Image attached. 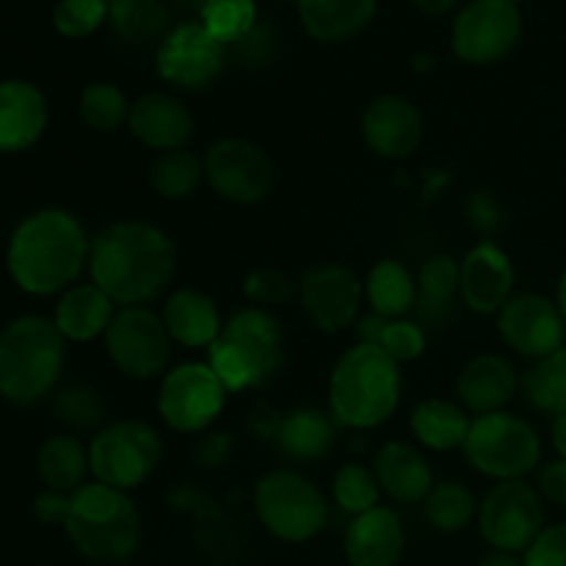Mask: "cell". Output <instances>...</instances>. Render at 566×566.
Returning <instances> with one entry per match:
<instances>
[{
  "instance_id": "1",
  "label": "cell",
  "mask_w": 566,
  "mask_h": 566,
  "mask_svg": "<svg viewBox=\"0 0 566 566\" xmlns=\"http://www.w3.org/2000/svg\"><path fill=\"white\" fill-rule=\"evenodd\" d=\"M177 247L166 230L144 219H119L92 238L88 282L116 307H144L169 291Z\"/></svg>"
},
{
  "instance_id": "2",
  "label": "cell",
  "mask_w": 566,
  "mask_h": 566,
  "mask_svg": "<svg viewBox=\"0 0 566 566\" xmlns=\"http://www.w3.org/2000/svg\"><path fill=\"white\" fill-rule=\"evenodd\" d=\"M92 238L75 213L42 208L14 227L6 249V269L28 296H61L88 271Z\"/></svg>"
},
{
  "instance_id": "3",
  "label": "cell",
  "mask_w": 566,
  "mask_h": 566,
  "mask_svg": "<svg viewBox=\"0 0 566 566\" xmlns=\"http://www.w3.org/2000/svg\"><path fill=\"white\" fill-rule=\"evenodd\" d=\"M403 398L401 365L381 346L354 343L329 374V415L340 429L374 431L390 423Z\"/></svg>"
},
{
  "instance_id": "4",
  "label": "cell",
  "mask_w": 566,
  "mask_h": 566,
  "mask_svg": "<svg viewBox=\"0 0 566 566\" xmlns=\"http://www.w3.org/2000/svg\"><path fill=\"white\" fill-rule=\"evenodd\" d=\"M285 363V329L271 310H235L208 348V365L230 396L258 390L280 374Z\"/></svg>"
},
{
  "instance_id": "5",
  "label": "cell",
  "mask_w": 566,
  "mask_h": 566,
  "mask_svg": "<svg viewBox=\"0 0 566 566\" xmlns=\"http://www.w3.org/2000/svg\"><path fill=\"white\" fill-rule=\"evenodd\" d=\"M64 531L88 562L122 564L136 556L144 523L130 492L92 479L70 495Z\"/></svg>"
},
{
  "instance_id": "6",
  "label": "cell",
  "mask_w": 566,
  "mask_h": 566,
  "mask_svg": "<svg viewBox=\"0 0 566 566\" xmlns=\"http://www.w3.org/2000/svg\"><path fill=\"white\" fill-rule=\"evenodd\" d=\"M66 365V340L53 318L20 315L0 332V398L31 407L53 396Z\"/></svg>"
},
{
  "instance_id": "7",
  "label": "cell",
  "mask_w": 566,
  "mask_h": 566,
  "mask_svg": "<svg viewBox=\"0 0 566 566\" xmlns=\"http://www.w3.org/2000/svg\"><path fill=\"white\" fill-rule=\"evenodd\" d=\"M258 523L285 545H304L329 525V497L298 470L276 468L260 475L252 490Z\"/></svg>"
},
{
  "instance_id": "8",
  "label": "cell",
  "mask_w": 566,
  "mask_h": 566,
  "mask_svg": "<svg viewBox=\"0 0 566 566\" xmlns=\"http://www.w3.org/2000/svg\"><path fill=\"white\" fill-rule=\"evenodd\" d=\"M462 453L484 479L525 481L542 468L545 446L534 423L503 409L473 418Z\"/></svg>"
},
{
  "instance_id": "9",
  "label": "cell",
  "mask_w": 566,
  "mask_h": 566,
  "mask_svg": "<svg viewBox=\"0 0 566 566\" xmlns=\"http://www.w3.org/2000/svg\"><path fill=\"white\" fill-rule=\"evenodd\" d=\"M164 462V440L147 420H111L88 440L92 479L133 492L147 484Z\"/></svg>"
},
{
  "instance_id": "10",
  "label": "cell",
  "mask_w": 566,
  "mask_h": 566,
  "mask_svg": "<svg viewBox=\"0 0 566 566\" xmlns=\"http://www.w3.org/2000/svg\"><path fill=\"white\" fill-rule=\"evenodd\" d=\"M227 398L230 392L208 363H180L160 376L155 409L166 429L199 437L213 429L224 412Z\"/></svg>"
},
{
  "instance_id": "11",
  "label": "cell",
  "mask_w": 566,
  "mask_h": 566,
  "mask_svg": "<svg viewBox=\"0 0 566 566\" xmlns=\"http://www.w3.org/2000/svg\"><path fill=\"white\" fill-rule=\"evenodd\" d=\"M105 357L130 381L160 379L171 368V343L153 307H119L103 337Z\"/></svg>"
},
{
  "instance_id": "12",
  "label": "cell",
  "mask_w": 566,
  "mask_h": 566,
  "mask_svg": "<svg viewBox=\"0 0 566 566\" xmlns=\"http://www.w3.org/2000/svg\"><path fill=\"white\" fill-rule=\"evenodd\" d=\"M475 523L492 551L523 556L545 531V501L528 481H497L479 503Z\"/></svg>"
},
{
  "instance_id": "13",
  "label": "cell",
  "mask_w": 566,
  "mask_h": 566,
  "mask_svg": "<svg viewBox=\"0 0 566 566\" xmlns=\"http://www.w3.org/2000/svg\"><path fill=\"white\" fill-rule=\"evenodd\" d=\"M523 39V11L509 0H470L453 17L451 50L462 64L492 66Z\"/></svg>"
},
{
  "instance_id": "14",
  "label": "cell",
  "mask_w": 566,
  "mask_h": 566,
  "mask_svg": "<svg viewBox=\"0 0 566 566\" xmlns=\"http://www.w3.org/2000/svg\"><path fill=\"white\" fill-rule=\"evenodd\" d=\"M205 182L224 202L252 208L269 199L274 188V164L260 144L227 136L202 153Z\"/></svg>"
},
{
  "instance_id": "15",
  "label": "cell",
  "mask_w": 566,
  "mask_h": 566,
  "mask_svg": "<svg viewBox=\"0 0 566 566\" xmlns=\"http://www.w3.org/2000/svg\"><path fill=\"white\" fill-rule=\"evenodd\" d=\"M230 50L210 36L202 22H180L155 50V72L182 92H205L224 72Z\"/></svg>"
},
{
  "instance_id": "16",
  "label": "cell",
  "mask_w": 566,
  "mask_h": 566,
  "mask_svg": "<svg viewBox=\"0 0 566 566\" xmlns=\"http://www.w3.org/2000/svg\"><path fill=\"white\" fill-rule=\"evenodd\" d=\"M296 298L315 329L340 335L359 321L365 280L346 263H315L298 276Z\"/></svg>"
},
{
  "instance_id": "17",
  "label": "cell",
  "mask_w": 566,
  "mask_h": 566,
  "mask_svg": "<svg viewBox=\"0 0 566 566\" xmlns=\"http://www.w3.org/2000/svg\"><path fill=\"white\" fill-rule=\"evenodd\" d=\"M501 340L520 357L545 359L566 346V321L556 298L542 293H517L495 315Z\"/></svg>"
},
{
  "instance_id": "18",
  "label": "cell",
  "mask_w": 566,
  "mask_h": 566,
  "mask_svg": "<svg viewBox=\"0 0 566 566\" xmlns=\"http://www.w3.org/2000/svg\"><path fill=\"white\" fill-rule=\"evenodd\" d=\"M365 147L385 160H407L426 136L423 111L403 94H379L359 119Z\"/></svg>"
},
{
  "instance_id": "19",
  "label": "cell",
  "mask_w": 566,
  "mask_h": 566,
  "mask_svg": "<svg viewBox=\"0 0 566 566\" xmlns=\"http://www.w3.org/2000/svg\"><path fill=\"white\" fill-rule=\"evenodd\" d=\"M514 282H517V271L506 249L484 238L470 247L462 258L459 298L470 313L497 315L514 296Z\"/></svg>"
},
{
  "instance_id": "20",
  "label": "cell",
  "mask_w": 566,
  "mask_h": 566,
  "mask_svg": "<svg viewBox=\"0 0 566 566\" xmlns=\"http://www.w3.org/2000/svg\"><path fill=\"white\" fill-rule=\"evenodd\" d=\"M127 127L142 147L160 155L171 149H186L197 130V119L186 99L177 94L147 92L133 99Z\"/></svg>"
},
{
  "instance_id": "21",
  "label": "cell",
  "mask_w": 566,
  "mask_h": 566,
  "mask_svg": "<svg viewBox=\"0 0 566 566\" xmlns=\"http://www.w3.org/2000/svg\"><path fill=\"white\" fill-rule=\"evenodd\" d=\"M523 379L512 359L495 352H481L464 363L457 376V401L473 418L490 412H503L517 398Z\"/></svg>"
},
{
  "instance_id": "22",
  "label": "cell",
  "mask_w": 566,
  "mask_h": 566,
  "mask_svg": "<svg viewBox=\"0 0 566 566\" xmlns=\"http://www.w3.org/2000/svg\"><path fill=\"white\" fill-rule=\"evenodd\" d=\"M407 551V531L396 509L376 506L357 514L343 534L348 566H396Z\"/></svg>"
},
{
  "instance_id": "23",
  "label": "cell",
  "mask_w": 566,
  "mask_h": 566,
  "mask_svg": "<svg viewBox=\"0 0 566 566\" xmlns=\"http://www.w3.org/2000/svg\"><path fill=\"white\" fill-rule=\"evenodd\" d=\"M374 475L381 495L401 506H418L434 490V468L418 446L403 440H387L374 453Z\"/></svg>"
},
{
  "instance_id": "24",
  "label": "cell",
  "mask_w": 566,
  "mask_h": 566,
  "mask_svg": "<svg viewBox=\"0 0 566 566\" xmlns=\"http://www.w3.org/2000/svg\"><path fill=\"white\" fill-rule=\"evenodd\" d=\"M50 105L42 88L22 77L0 81V153H25L44 136Z\"/></svg>"
},
{
  "instance_id": "25",
  "label": "cell",
  "mask_w": 566,
  "mask_h": 566,
  "mask_svg": "<svg viewBox=\"0 0 566 566\" xmlns=\"http://www.w3.org/2000/svg\"><path fill=\"white\" fill-rule=\"evenodd\" d=\"M160 321L175 346L205 352L213 346L224 326L216 298L199 287H175L160 307Z\"/></svg>"
},
{
  "instance_id": "26",
  "label": "cell",
  "mask_w": 566,
  "mask_h": 566,
  "mask_svg": "<svg viewBox=\"0 0 566 566\" xmlns=\"http://www.w3.org/2000/svg\"><path fill=\"white\" fill-rule=\"evenodd\" d=\"M337 429L329 412L318 407H296L274 420L271 442L282 457L293 459L296 464H315L335 448Z\"/></svg>"
},
{
  "instance_id": "27",
  "label": "cell",
  "mask_w": 566,
  "mask_h": 566,
  "mask_svg": "<svg viewBox=\"0 0 566 566\" xmlns=\"http://www.w3.org/2000/svg\"><path fill=\"white\" fill-rule=\"evenodd\" d=\"M116 310L119 307L94 282H77L55 302L53 324L66 343H92L105 337Z\"/></svg>"
},
{
  "instance_id": "28",
  "label": "cell",
  "mask_w": 566,
  "mask_h": 566,
  "mask_svg": "<svg viewBox=\"0 0 566 566\" xmlns=\"http://www.w3.org/2000/svg\"><path fill=\"white\" fill-rule=\"evenodd\" d=\"M298 22L321 44L359 36L376 20L379 0H296Z\"/></svg>"
},
{
  "instance_id": "29",
  "label": "cell",
  "mask_w": 566,
  "mask_h": 566,
  "mask_svg": "<svg viewBox=\"0 0 566 566\" xmlns=\"http://www.w3.org/2000/svg\"><path fill=\"white\" fill-rule=\"evenodd\" d=\"M470 423H473V415L459 401H448V398H423L409 415V431L418 446L437 453L462 451Z\"/></svg>"
},
{
  "instance_id": "30",
  "label": "cell",
  "mask_w": 566,
  "mask_h": 566,
  "mask_svg": "<svg viewBox=\"0 0 566 566\" xmlns=\"http://www.w3.org/2000/svg\"><path fill=\"white\" fill-rule=\"evenodd\" d=\"M462 285V260L453 254H431L418 271V304L412 313L418 315V324L423 326H446L453 313V302Z\"/></svg>"
},
{
  "instance_id": "31",
  "label": "cell",
  "mask_w": 566,
  "mask_h": 566,
  "mask_svg": "<svg viewBox=\"0 0 566 566\" xmlns=\"http://www.w3.org/2000/svg\"><path fill=\"white\" fill-rule=\"evenodd\" d=\"M365 302L387 321L409 318L418 304V276L401 260L381 258L365 276Z\"/></svg>"
},
{
  "instance_id": "32",
  "label": "cell",
  "mask_w": 566,
  "mask_h": 566,
  "mask_svg": "<svg viewBox=\"0 0 566 566\" xmlns=\"http://www.w3.org/2000/svg\"><path fill=\"white\" fill-rule=\"evenodd\" d=\"M36 475L44 490L72 495L92 475L88 446H83L75 434H64V431L48 437L36 451Z\"/></svg>"
},
{
  "instance_id": "33",
  "label": "cell",
  "mask_w": 566,
  "mask_h": 566,
  "mask_svg": "<svg viewBox=\"0 0 566 566\" xmlns=\"http://www.w3.org/2000/svg\"><path fill=\"white\" fill-rule=\"evenodd\" d=\"M108 22L116 36L133 48L160 44L171 31L164 0H111Z\"/></svg>"
},
{
  "instance_id": "34",
  "label": "cell",
  "mask_w": 566,
  "mask_h": 566,
  "mask_svg": "<svg viewBox=\"0 0 566 566\" xmlns=\"http://www.w3.org/2000/svg\"><path fill=\"white\" fill-rule=\"evenodd\" d=\"M479 497L462 481H437L420 506L429 528L437 534H462L479 520Z\"/></svg>"
},
{
  "instance_id": "35",
  "label": "cell",
  "mask_w": 566,
  "mask_h": 566,
  "mask_svg": "<svg viewBox=\"0 0 566 566\" xmlns=\"http://www.w3.org/2000/svg\"><path fill=\"white\" fill-rule=\"evenodd\" d=\"M205 182V164L202 155L193 149H171L160 153L149 166V186L160 199L180 202L188 199Z\"/></svg>"
},
{
  "instance_id": "36",
  "label": "cell",
  "mask_w": 566,
  "mask_h": 566,
  "mask_svg": "<svg viewBox=\"0 0 566 566\" xmlns=\"http://www.w3.org/2000/svg\"><path fill=\"white\" fill-rule=\"evenodd\" d=\"M531 407L542 415H566V346L545 359H536L523 376V387Z\"/></svg>"
},
{
  "instance_id": "37",
  "label": "cell",
  "mask_w": 566,
  "mask_h": 566,
  "mask_svg": "<svg viewBox=\"0 0 566 566\" xmlns=\"http://www.w3.org/2000/svg\"><path fill=\"white\" fill-rule=\"evenodd\" d=\"M133 103L127 99L125 88L116 86L114 81H94L83 86L77 97V111L86 127L94 133H114L127 125Z\"/></svg>"
},
{
  "instance_id": "38",
  "label": "cell",
  "mask_w": 566,
  "mask_h": 566,
  "mask_svg": "<svg viewBox=\"0 0 566 566\" xmlns=\"http://www.w3.org/2000/svg\"><path fill=\"white\" fill-rule=\"evenodd\" d=\"M55 420L72 431H94L105 426V398L92 385H66L53 392Z\"/></svg>"
},
{
  "instance_id": "39",
  "label": "cell",
  "mask_w": 566,
  "mask_h": 566,
  "mask_svg": "<svg viewBox=\"0 0 566 566\" xmlns=\"http://www.w3.org/2000/svg\"><path fill=\"white\" fill-rule=\"evenodd\" d=\"M332 501L337 509L357 517L379 506L381 486L376 481L374 468L363 462H346L332 475Z\"/></svg>"
},
{
  "instance_id": "40",
  "label": "cell",
  "mask_w": 566,
  "mask_h": 566,
  "mask_svg": "<svg viewBox=\"0 0 566 566\" xmlns=\"http://www.w3.org/2000/svg\"><path fill=\"white\" fill-rule=\"evenodd\" d=\"M199 22L224 48H232L258 25V3L254 0H208L199 11Z\"/></svg>"
},
{
  "instance_id": "41",
  "label": "cell",
  "mask_w": 566,
  "mask_h": 566,
  "mask_svg": "<svg viewBox=\"0 0 566 566\" xmlns=\"http://www.w3.org/2000/svg\"><path fill=\"white\" fill-rule=\"evenodd\" d=\"M111 0H59L53 9V28L64 39H86L108 20Z\"/></svg>"
},
{
  "instance_id": "42",
  "label": "cell",
  "mask_w": 566,
  "mask_h": 566,
  "mask_svg": "<svg viewBox=\"0 0 566 566\" xmlns=\"http://www.w3.org/2000/svg\"><path fill=\"white\" fill-rule=\"evenodd\" d=\"M243 296L252 307H263L274 313V307H282L291 298H296V282L280 269L260 265L243 276Z\"/></svg>"
},
{
  "instance_id": "43",
  "label": "cell",
  "mask_w": 566,
  "mask_h": 566,
  "mask_svg": "<svg viewBox=\"0 0 566 566\" xmlns=\"http://www.w3.org/2000/svg\"><path fill=\"white\" fill-rule=\"evenodd\" d=\"M379 346L385 348L398 365H407L423 357L426 346H429V335H426V329L418 324V321L396 318V321H387Z\"/></svg>"
},
{
  "instance_id": "44",
  "label": "cell",
  "mask_w": 566,
  "mask_h": 566,
  "mask_svg": "<svg viewBox=\"0 0 566 566\" xmlns=\"http://www.w3.org/2000/svg\"><path fill=\"white\" fill-rule=\"evenodd\" d=\"M525 566H566V520L545 525L534 545L523 553Z\"/></svg>"
},
{
  "instance_id": "45",
  "label": "cell",
  "mask_w": 566,
  "mask_h": 566,
  "mask_svg": "<svg viewBox=\"0 0 566 566\" xmlns=\"http://www.w3.org/2000/svg\"><path fill=\"white\" fill-rule=\"evenodd\" d=\"M232 453H235V437L230 431H205L191 446L193 464L205 470L224 468L232 459Z\"/></svg>"
},
{
  "instance_id": "46",
  "label": "cell",
  "mask_w": 566,
  "mask_h": 566,
  "mask_svg": "<svg viewBox=\"0 0 566 566\" xmlns=\"http://www.w3.org/2000/svg\"><path fill=\"white\" fill-rule=\"evenodd\" d=\"M276 39H274V33H271V28L269 25H254L252 31L247 33V36L241 39V42H235L232 44V48H227L230 50V53H235L238 59L243 61V64H249V66H265L269 64L271 59H274V53H276Z\"/></svg>"
},
{
  "instance_id": "47",
  "label": "cell",
  "mask_w": 566,
  "mask_h": 566,
  "mask_svg": "<svg viewBox=\"0 0 566 566\" xmlns=\"http://www.w3.org/2000/svg\"><path fill=\"white\" fill-rule=\"evenodd\" d=\"M536 490L542 501H551L556 506L566 509V459H553L536 470Z\"/></svg>"
},
{
  "instance_id": "48",
  "label": "cell",
  "mask_w": 566,
  "mask_h": 566,
  "mask_svg": "<svg viewBox=\"0 0 566 566\" xmlns=\"http://www.w3.org/2000/svg\"><path fill=\"white\" fill-rule=\"evenodd\" d=\"M33 514H36L39 523L61 525V528H64L66 514H70V495H64V492L44 490L42 495L33 497Z\"/></svg>"
},
{
  "instance_id": "49",
  "label": "cell",
  "mask_w": 566,
  "mask_h": 566,
  "mask_svg": "<svg viewBox=\"0 0 566 566\" xmlns=\"http://www.w3.org/2000/svg\"><path fill=\"white\" fill-rule=\"evenodd\" d=\"M468 216L473 227H479L481 232H492L501 224V208H497V202L490 193H475L468 205Z\"/></svg>"
},
{
  "instance_id": "50",
  "label": "cell",
  "mask_w": 566,
  "mask_h": 566,
  "mask_svg": "<svg viewBox=\"0 0 566 566\" xmlns=\"http://www.w3.org/2000/svg\"><path fill=\"white\" fill-rule=\"evenodd\" d=\"M385 326H387V318H381V315H376V313L363 315V318L357 321L359 343H374V346H379Z\"/></svg>"
},
{
  "instance_id": "51",
  "label": "cell",
  "mask_w": 566,
  "mask_h": 566,
  "mask_svg": "<svg viewBox=\"0 0 566 566\" xmlns=\"http://www.w3.org/2000/svg\"><path fill=\"white\" fill-rule=\"evenodd\" d=\"M409 3L415 6V9L420 11V14H429V17H442L448 14V11L457 9L462 0H409Z\"/></svg>"
},
{
  "instance_id": "52",
  "label": "cell",
  "mask_w": 566,
  "mask_h": 566,
  "mask_svg": "<svg viewBox=\"0 0 566 566\" xmlns=\"http://www.w3.org/2000/svg\"><path fill=\"white\" fill-rule=\"evenodd\" d=\"M551 446L558 459H566V415H558L551 423Z\"/></svg>"
},
{
  "instance_id": "53",
  "label": "cell",
  "mask_w": 566,
  "mask_h": 566,
  "mask_svg": "<svg viewBox=\"0 0 566 566\" xmlns=\"http://www.w3.org/2000/svg\"><path fill=\"white\" fill-rule=\"evenodd\" d=\"M479 566H525V562L523 556H514V553L490 551L484 558H481Z\"/></svg>"
},
{
  "instance_id": "54",
  "label": "cell",
  "mask_w": 566,
  "mask_h": 566,
  "mask_svg": "<svg viewBox=\"0 0 566 566\" xmlns=\"http://www.w3.org/2000/svg\"><path fill=\"white\" fill-rule=\"evenodd\" d=\"M556 304H558V310H562V315L566 321V269L562 271V276H558V282H556Z\"/></svg>"
},
{
  "instance_id": "55",
  "label": "cell",
  "mask_w": 566,
  "mask_h": 566,
  "mask_svg": "<svg viewBox=\"0 0 566 566\" xmlns=\"http://www.w3.org/2000/svg\"><path fill=\"white\" fill-rule=\"evenodd\" d=\"M177 3L186 6V9H197V11H202V6L208 3V0H177Z\"/></svg>"
},
{
  "instance_id": "56",
  "label": "cell",
  "mask_w": 566,
  "mask_h": 566,
  "mask_svg": "<svg viewBox=\"0 0 566 566\" xmlns=\"http://www.w3.org/2000/svg\"><path fill=\"white\" fill-rule=\"evenodd\" d=\"M509 3H514V6H520V3H523V0H509Z\"/></svg>"
}]
</instances>
